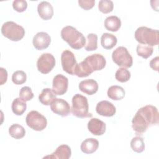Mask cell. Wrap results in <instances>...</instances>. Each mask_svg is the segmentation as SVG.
Segmentation results:
<instances>
[{
  "mask_svg": "<svg viewBox=\"0 0 159 159\" xmlns=\"http://www.w3.org/2000/svg\"><path fill=\"white\" fill-rule=\"evenodd\" d=\"M134 35L135 40L140 44L153 47L159 43V32L158 30L142 26L137 29Z\"/></svg>",
  "mask_w": 159,
  "mask_h": 159,
  "instance_id": "277c9868",
  "label": "cell"
},
{
  "mask_svg": "<svg viewBox=\"0 0 159 159\" xmlns=\"http://www.w3.org/2000/svg\"><path fill=\"white\" fill-rule=\"evenodd\" d=\"M56 99V95L50 88H44L39 96V101L45 106H49Z\"/></svg>",
  "mask_w": 159,
  "mask_h": 159,
  "instance_id": "ffe728a7",
  "label": "cell"
},
{
  "mask_svg": "<svg viewBox=\"0 0 159 159\" xmlns=\"http://www.w3.org/2000/svg\"><path fill=\"white\" fill-rule=\"evenodd\" d=\"M32 42L35 49L42 50L48 48L51 42V37L47 33L40 32L34 36Z\"/></svg>",
  "mask_w": 159,
  "mask_h": 159,
  "instance_id": "4fadbf2b",
  "label": "cell"
},
{
  "mask_svg": "<svg viewBox=\"0 0 159 159\" xmlns=\"http://www.w3.org/2000/svg\"><path fill=\"white\" fill-rule=\"evenodd\" d=\"M159 114L156 107L147 105L140 108L132 120V127L137 135H142L149 127L158 124Z\"/></svg>",
  "mask_w": 159,
  "mask_h": 159,
  "instance_id": "6da1fadb",
  "label": "cell"
},
{
  "mask_svg": "<svg viewBox=\"0 0 159 159\" xmlns=\"http://www.w3.org/2000/svg\"><path fill=\"white\" fill-rule=\"evenodd\" d=\"M79 89L88 95H93L98 90V84L94 80L87 79L81 81L79 84Z\"/></svg>",
  "mask_w": 159,
  "mask_h": 159,
  "instance_id": "2e32d148",
  "label": "cell"
},
{
  "mask_svg": "<svg viewBox=\"0 0 159 159\" xmlns=\"http://www.w3.org/2000/svg\"><path fill=\"white\" fill-rule=\"evenodd\" d=\"M114 8V4L112 1L102 0L99 2L98 9L100 12L103 14H108L111 12Z\"/></svg>",
  "mask_w": 159,
  "mask_h": 159,
  "instance_id": "f546056e",
  "label": "cell"
},
{
  "mask_svg": "<svg viewBox=\"0 0 159 159\" xmlns=\"http://www.w3.org/2000/svg\"><path fill=\"white\" fill-rule=\"evenodd\" d=\"M0 71H1V85H2L4 83H5L7 81V73L6 69L3 68H0Z\"/></svg>",
  "mask_w": 159,
  "mask_h": 159,
  "instance_id": "d590c367",
  "label": "cell"
},
{
  "mask_svg": "<svg viewBox=\"0 0 159 159\" xmlns=\"http://www.w3.org/2000/svg\"><path fill=\"white\" fill-rule=\"evenodd\" d=\"M61 37L72 48L75 50L82 48L86 44V39L83 34L71 25L66 26L62 29Z\"/></svg>",
  "mask_w": 159,
  "mask_h": 159,
  "instance_id": "3957f363",
  "label": "cell"
},
{
  "mask_svg": "<svg viewBox=\"0 0 159 159\" xmlns=\"http://www.w3.org/2000/svg\"><path fill=\"white\" fill-rule=\"evenodd\" d=\"M96 111L98 114L102 116L112 117L116 114V109L112 103L105 100L97 104Z\"/></svg>",
  "mask_w": 159,
  "mask_h": 159,
  "instance_id": "5bb4252c",
  "label": "cell"
},
{
  "mask_svg": "<svg viewBox=\"0 0 159 159\" xmlns=\"http://www.w3.org/2000/svg\"><path fill=\"white\" fill-rule=\"evenodd\" d=\"M99 147V142L94 138L85 139L81 144V150L86 154H91L95 152Z\"/></svg>",
  "mask_w": 159,
  "mask_h": 159,
  "instance_id": "d6986e66",
  "label": "cell"
},
{
  "mask_svg": "<svg viewBox=\"0 0 159 159\" xmlns=\"http://www.w3.org/2000/svg\"><path fill=\"white\" fill-rule=\"evenodd\" d=\"M26 124L35 131H42L47 125V120L45 116L37 111L29 112L25 117Z\"/></svg>",
  "mask_w": 159,
  "mask_h": 159,
  "instance_id": "ba28073f",
  "label": "cell"
},
{
  "mask_svg": "<svg viewBox=\"0 0 159 159\" xmlns=\"http://www.w3.org/2000/svg\"><path fill=\"white\" fill-rule=\"evenodd\" d=\"M130 72L125 68H120L118 69L115 74V78L117 81L120 83H125L130 78Z\"/></svg>",
  "mask_w": 159,
  "mask_h": 159,
  "instance_id": "f1b7e54d",
  "label": "cell"
},
{
  "mask_svg": "<svg viewBox=\"0 0 159 159\" xmlns=\"http://www.w3.org/2000/svg\"><path fill=\"white\" fill-rule=\"evenodd\" d=\"M26 73L22 70H17L12 75V81L15 84H22L26 81Z\"/></svg>",
  "mask_w": 159,
  "mask_h": 159,
  "instance_id": "4dcf8cb0",
  "label": "cell"
},
{
  "mask_svg": "<svg viewBox=\"0 0 159 159\" xmlns=\"http://www.w3.org/2000/svg\"><path fill=\"white\" fill-rule=\"evenodd\" d=\"M117 39L116 37L109 33H104L101 38L102 47L107 50L112 48L117 44Z\"/></svg>",
  "mask_w": 159,
  "mask_h": 159,
  "instance_id": "603a6c76",
  "label": "cell"
},
{
  "mask_svg": "<svg viewBox=\"0 0 159 159\" xmlns=\"http://www.w3.org/2000/svg\"><path fill=\"white\" fill-rule=\"evenodd\" d=\"M158 63H159V57H156L151 60L150 61V66L153 70L157 71H158Z\"/></svg>",
  "mask_w": 159,
  "mask_h": 159,
  "instance_id": "e575fe53",
  "label": "cell"
},
{
  "mask_svg": "<svg viewBox=\"0 0 159 159\" xmlns=\"http://www.w3.org/2000/svg\"><path fill=\"white\" fill-rule=\"evenodd\" d=\"M55 65V59L53 55L49 53L42 54L37 61V68L39 71L47 74L52 71Z\"/></svg>",
  "mask_w": 159,
  "mask_h": 159,
  "instance_id": "9c48e42d",
  "label": "cell"
},
{
  "mask_svg": "<svg viewBox=\"0 0 159 159\" xmlns=\"http://www.w3.org/2000/svg\"><path fill=\"white\" fill-rule=\"evenodd\" d=\"M88 130L94 135H102L106 132V124L98 118H92L88 123Z\"/></svg>",
  "mask_w": 159,
  "mask_h": 159,
  "instance_id": "9a60e30c",
  "label": "cell"
},
{
  "mask_svg": "<svg viewBox=\"0 0 159 159\" xmlns=\"http://www.w3.org/2000/svg\"><path fill=\"white\" fill-rule=\"evenodd\" d=\"M12 7L16 11L18 12H22L26 10L27 7V3L24 0H16L12 2Z\"/></svg>",
  "mask_w": 159,
  "mask_h": 159,
  "instance_id": "d6a6232c",
  "label": "cell"
},
{
  "mask_svg": "<svg viewBox=\"0 0 159 159\" xmlns=\"http://www.w3.org/2000/svg\"><path fill=\"white\" fill-rule=\"evenodd\" d=\"M120 26L121 20L116 16H109L104 20V27L107 30L117 32L120 28Z\"/></svg>",
  "mask_w": 159,
  "mask_h": 159,
  "instance_id": "7402d4cb",
  "label": "cell"
},
{
  "mask_svg": "<svg viewBox=\"0 0 159 159\" xmlns=\"http://www.w3.org/2000/svg\"><path fill=\"white\" fill-rule=\"evenodd\" d=\"M61 63L64 71L71 75H75V70L78 63L73 52L69 50H64L61 55Z\"/></svg>",
  "mask_w": 159,
  "mask_h": 159,
  "instance_id": "30bf717a",
  "label": "cell"
},
{
  "mask_svg": "<svg viewBox=\"0 0 159 159\" xmlns=\"http://www.w3.org/2000/svg\"><path fill=\"white\" fill-rule=\"evenodd\" d=\"M136 52L139 56L145 59H147L152 55L153 52V48L152 47L148 46L147 45L139 44L137 46Z\"/></svg>",
  "mask_w": 159,
  "mask_h": 159,
  "instance_id": "4316f807",
  "label": "cell"
},
{
  "mask_svg": "<svg viewBox=\"0 0 159 159\" xmlns=\"http://www.w3.org/2000/svg\"><path fill=\"white\" fill-rule=\"evenodd\" d=\"M1 33L8 39L17 42L24 37L25 30L23 27L13 21H7L2 24Z\"/></svg>",
  "mask_w": 159,
  "mask_h": 159,
  "instance_id": "8992f818",
  "label": "cell"
},
{
  "mask_svg": "<svg viewBox=\"0 0 159 159\" xmlns=\"http://www.w3.org/2000/svg\"><path fill=\"white\" fill-rule=\"evenodd\" d=\"M68 80L61 74L57 75L53 79L52 91L55 95H63L68 89Z\"/></svg>",
  "mask_w": 159,
  "mask_h": 159,
  "instance_id": "7c38bea8",
  "label": "cell"
},
{
  "mask_svg": "<svg viewBox=\"0 0 159 159\" xmlns=\"http://www.w3.org/2000/svg\"><path fill=\"white\" fill-rule=\"evenodd\" d=\"M130 147L135 152L142 153L145 150V143L143 138L140 136L134 137L130 141Z\"/></svg>",
  "mask_w": 159,
  "mask_h": 159,
  "instance_id": "484cf974",
  "label": "cell"
},
{
  "mask_svg": "<svg viewBox=\"0 0 159 159\" xmlns=\"http://www.w3.org/2000/svg\"><path fill=\"white\" fill-rule=\"evenodd\" d=\"M71 112L79 118L91 117L93 114L89 112L88 99L80 94H76L72 98Z\"/></svg>",
  "mask_w": 159,
  "mask_h": 159,
  "instance_id": "5b68a950",
  "label": "cell"
},
{
  "mask_svg": "<svg viewBox=\"0 0 159 159\" xmlns=\"http://www.w3.org/2000/svg\"><path fill=\"white\" fill-rule=\"evenodd\" d=\"M71 150L70 147L67 145H61L56 149V150L50 155L43 157V158H58V159H68L71 157Z\"/></svg>",
  "mask_w": 159,
  "mask_h": 159,
  "instance_id": "e0dca14e",
  "label": "cell"
},
{
  "mask_svg": "<svg viewBox=\"0 0 159 159\" xmlns=\"http://www.w3.org/2000/svg\"><path fill=\"white\" fill-rule=\"evenodd\" d=\"M113 61L118 66L123 68H130L133 63V58L124 47H119L116 48L112 54Z\"/></svg>",
  "mask_w": 159,
  "mask_h": 159,
  "instance_id": "52a82bcc",
  "label": "cell"
},
{
  "mask_svg": "<svg viewBox=\"0 0 159 159\" xmlns=\"http://www.w3.org/2000/svg\"><path fill=\"white\" fill-rule=\"evenodd\" d=\"M107 94L110 99L114 101H119L124 98L125 92L121 86L114 85L109 88Z\"/></svg>",
  "mask_w": 159,
  "mask_h": 159,
  "instance_id": "44dd1931",
  "label": "cell"
},
{
  "mask_svg": "<svg viewBox=\"0 0 159 159\" xmlns=\"http://www.w3.org/2000/svg\"><path fill=\"white\" fill-rule=\"evenodd\" d=\"M37 11L39 16L43 20H49L53 16V8L47 1H42L39 3L37 6Z\"/></svg>",
  "mask_w": 159,
  "mask_h": 159,
  "instance_id": "ac0fdd59",
  "label": "cell"
},
{
  "mask_svg": "<svg viewBox=\"0 0 159 159\" xmlns=\"http://www.w3.org/2000/svg\"><path fill=\"white\" fill-rule=\"evenodd\" d=\"M19 98L25 102L30 101L34 98V93L30 87H22L19 91Z\"/></svg>",
  "mask_w": 159,
  "mask_h": 159,
  "instance_id": "1f68e13d",
  "label": "cell"
},
{
  "mask_svg": "<svg viewBox=\"0 0 159 159\" xmlns=\"http://www.w3.org/2000/svg\"><path fill=\"white\" fill-rule=\"evenodd\" d=\"M106 65L105 58L99 53L88 56L83 61L77 64L75 75L80 78L87 77L93 71L102 70Z\"/></svg>",
  "mask_w": 159,
  "mask_h": 159,
  "instance_id": "7a4b0ae2",
  "label": "cell"
},
{
  "mask_svg": "<svg viewBox=\"0 0 159 159\" xmlns=\"http://www.w3.org/2000/svg\"><path fill=\"white\" fill-rule=\"evenodd\" d=\"M9 135L15 139H20L25 136V130L23 126L18 124H14L9 128Z\"/></svg>",
  "mask_w": 159,
  "mask_h": 159,
  "instance_id": "d4e9b609",
  "label": "cell"
},
{
  "mask_svg": "<svg viewBox=\"0 0 159 159\" xmlns=\"http://www.w3.org/2000/svg\"><path fill=\"white\" fill-rule=\"evenodd\" d=\"M52 111L61 117H66L70 114L71 108L68 102L63 99L56 98L50 104Z\"/></svg>",
  "mask_w": 159,
  "mask_h": 159,
  "instance_id": "8fae6325",
  "label": "cell"
},
{
  "mask_svg": "<svg viewBox=\"0 0 159 159\" xmlns=\"http://www.w3.org/2000/svg\"><path fill=\"white\" fill-rule=\"evenodd\" d=\"M79 6L83 9L88 11L92 9L95 4V1L94 0H79Z\"/></svg>",
  "mask_w": 159,
  "mask_h": 159,
  "instance_id": "836d02e7",
  "label": "cell"
},
{
  "mask_svg": "<svg viewBox=\"0 0 159 159\" xmlns=\"http://www.w3.org/2000/svg\"><path fill=\"white\" fill-rule=\"evenodd\" d=\"M87 42L85 44L86 51H94L98 48V35L95 34H89L86 37Z\"/></svg>",
  "mask_w": 159,
  "mask_h": 159,
  "instance_id": "83f0119b",
  "label": "cell"
},
{
  "mask_svg": "<svg viewBox=\"0 0 159 159\" xmlns=\"http://www.w3.org/2000/svg\"><path fill=\"white\" fill-rule=\"evenodd\" d=\"M11 109L13 113L17 116H21L27 109V104L24 101L20 98H16L12 103Z\"/></svg>",
  "mask_w": 159,
  "mask_h": 159,
  "instance_id": "cb8c5ba5",
  "label": "cell"
}]
</instances>
